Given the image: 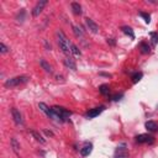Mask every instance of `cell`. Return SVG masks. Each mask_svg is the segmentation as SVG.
Instances as JSON below:
<instances>
[{"instance_id":"cell-14","label":"cell","mask_w":158,"mask_h":158,"mask_svg":"<svg viewBox=\"0 0 158 158\" xmlns=\"http://www.w3.org/2000/svg\"><path fill=\"white\" fill-rule=\"evenodd\" d=\"M40 65L42 67V69H45L47 73H52V67H51V64L46 61V59H40Z\"/></svg>"},{"instance_id":"cell-17","label":"cell","mask_w":158,"mask_h":158,"mask_svg":"<svg viewBox=\"0 0 158 158\" xmlns=\"http://www.w3.org/2000/svg\"><path fill=\"white\" fill-rule=\"evenodd\" d=\"M140 49H141V52H142L143 55H148L150 52H151V48H150V46H148L147 42H141V45H140Z\"/></svg>"},{"instance_id":"cell-6","label":"cell","mask_w":158,"mask_h":158,"mask_svg":"<svg viewBox=\"0 0 158 158\" xmlns=\"http://www.w3.org/2000/svg\"><path fill=\"white\" fill-rule=\"evenodd\" d=\"M136 142H138V143H153L154 138L148 134H142V135L136 136Z\"/></svg>"},{"instance_id":"cell-5","label":"cell","mask_w":158,"mask_h":158,"mask_svg":"<svg viewBox=\"0 0 158 158\" xmlns=\"http://www.w3.org/2000/svg\"><path fill=\"white\" fill-rule=\"evenodd\" d=\"M47 5V0H41V2H38L37 4H36V6L33 8V10H32V16H38L42 12V10H43V8Z\"/></svg>"},{"instance_id":"cell-4","label":"cell","mask_w":158,"mask_h":158,"mask_svg":"<svg viewBox=\"0 0 158 158\" xmlns=\"http://www.w3.org/2000/svg\"><path fill=\"white\" fill-rule=\"evenodd\" d=\"M114 158H128V152H127V148H126L125 143H121L120 146L116 148Z\"/></svg>"},{"instance_id":"cell-22","label":"cell","mask_w":158,"mask_h":158,"mask_svg":"<svg viewBox=\"0 0 158 158\" xmlns=\"http://www.w3.org/2000/svg\"><path fill=\"white\" fill-rule=\"evenodd\" d=\"M31 135H32V136L36 138V141H38V142H41V143H45V142H46V140H45V138H43L41 135H40L38 132H36V131H33V130L31 131Z\"/></svg>"},{"instance_id":"cell-16","label":"cell","mask_w":158,"mask_h":158,"mask_svg":"<svg viewBox=\"0 0 158 158\" xmlns=\"http://www.w3.org/2000/svg\"><path fill=\"white\" fill-rule=\"evenodd\" d=\"M144 126H146V128L150 131V132H154V131H157V128H158V126L154 121H147Z\"/></svg>"},{"instance_id":"cell-3","label":"cell","mask_w":158,"mask_h":158,"mask_svg":"<svg viewBox=\"0 0 158 158\" xmlns=\"http://www.w3.org/2000/svg\"><path fill=\"white\" fill-rule=\"evenodd\" d=\"M29 82V77L27 75H19V77H14L10 78L5 82V87L6 88H14V87H19L21 84H25Z\"/></svg>"},{"instance_id":"cell-9","label":"cell","mask_w":158,"mask_h":158,"mask_svg":"<svg viewBox=\"0 0 158 158\" xmlns=\"http://www.w3.org/2000/svg\"><path fill=\"white\" fill-rule=\"evenodd\" d=\"M105 110V106H99V108H94V109H91V110H89L88 112H87V116L88 117H90V118H94V117H96V116H99L103 111Z\"/></svg>"},{"instance_id":"cell-13","label":"cell","mask_w":158,"mask_h":158,"mask_svg":"<svg viewBox=\"0 0 158 158\" xmlns=\"http://www.w3.org/2000/svg\"><path fill=\"white\" fill-rule=\"evenodd\" d=\"M71 8H72V11L74 15H82V6L79 3H72L71 4Z\"/></svg>"},{"instance_id":"cell-27","label":"cell","mask_w":158,"mask_h":158,"mask_svg":"<svg viewBox=\"0 0 158 158\" xmlns=\"http://www.w3.org/2000/svg\"><path fill=\"white\" fill-rule=\"evenodd\" d=\"M0 52H2V53H6L8 52V47L5 46V43H0Z\"/></svg>"},{"instance_id":"cell-19","label":"cell","mask_w":158,"mask_h":158,"mask_svg":"<svg viewBox=\"0 0 158 158\" xmlns=\"http://www.w3.org/2000/svg\"><path fill=\"white\" fill-rule=\"evenodd\" d=\"M11 147H12V150H14L15 153H17L19 150H20V143L17 142V140H16L15 137L11 138Z\"/></svg>"},{"instance_id":"cell-18","label":"cell","mask_w":158,"mask_h":158,"mask_svg":"<svg viewBox=\"0 0 158 158\" xmlns=\"http://www.w3.org/2000/svg\"><path fill=\"white\" fill-rule=\"evenodd\" d=\"M71 53L74 56V57H81L82 56V52H81V49H79L75 45H73L72 43V46H71Z\"/></svg>"},{"instance_id":"cell-26","label":"cell","mask_w":158,"mask_h":158,"mask_svg":"<svg viewBox=\"0 0 158 158\" xmlns=\"http://www.w3.org/2000/svg\"><path fill=\"white\" fill-rule=\"evenodd\" d=\"M150 36L152 37V43H153V45H157V43H158V33H157V32H151Z\"/></svg>"},{"instance_id":"cell-23","label":"cell","mask_w":158,"mask_h":158,"mask_svg":"<svg viewBox=\"0 0 158 158\" xmlns=\"http://www.w3.org/2000/svg\"><path fill=\"white\" fill-rule=\"evenodd\" d=\"M142 77H143V74L141 73V72H136L135 74H132V83H137V82H140L141 79H142Z\"/></svg>"},{"instance_id":"cell-20","label":"cell","mask_w":158,"mask_h":158,"mask_svg":"<svg viewBox=\"0 0 158 158\" xmlns=\"http://www.w3.org/2000/svg\"><path fill=\"white\" fill-rule=\"evenodd\" d=\"M73 33L75 35V37H83V35H84L82 27H79V26H77V25L73 26Z\"/></svg>"},{"instance_id":"cell-24","label":"cell","mask_w":158,"mask_h":158,"mask_svg":"<svg viewBox=\"0 0 158 158\" xmlns=\"http://www.w3.org/2000/svg\"><path fill=\"white\" fill-rule=\"evenodd\" d=\"M25 15H26V11H25V9H21V11L19 12L17 16H16L17 21H19V22H22V21H24V19H25Z\"/></svg>"},{"instance_id":"cell-11","label":"cell","mask_w":158,"mask_h":158,"mask_svg":"<svg viewBox=\"0 0 158 158\" xmlns=\"http://www.w3.org/2000/svg\"><path fill=\"white\" fill-rule=\"evenodd\" d=\"M38 108L41 109V111H43L47 116H49V117H53V112H52V109H49L45 103H40V104H38Z\"/></svg>"},{"instance_id":"cell-12","label":"cell","mask_w":158,"mask_h":158,"mask_svg":"<svg viewBox=\"0 0 158 158\" xmlns=\"http://www.w3.org/2000/svg\"><path fill=\"white\" fill-rule=\"evenodd\" d=\"M64 64H65V67H68L69 69H72V71H77V64H75V62H74L73 58L67 57V58L64 59Z\"/></svg>"},{"instance_id":"cell-10","label":"cell","mask_w":158,"mask_h":158,"mask_svg":"<svg viewBox=\"0 0 158 158\" xmlns=\"http://www.w3.org/2000/svg\"><path fill=\"white\" fill-rule=\"evenodd\" d=\"M91 151H93V144H91L90 142H85L84 146L81 148V154L83 157H88L91 153Z\"/></svg>"},{"instance_id":"cell-28","label":"cell","mask_w":158,"mask_h":158,"mask_svg":"<svg viewBox=\"0 0 158 158\" xmlns=\"http://www.w3.org/2000/svg\"><path fill=\"white\" fill-rule=\"evenodd\" d=\"M122 96H124V94H115V95H112V96H111V100L117 101V100H120Z\"/></svg>"},{"instance_id":"cell-21","label":"cell","mask_w":158,"mask_h":158,"mask_svg":"<svg viewBox=\"0 0 158 158\" xmlns=\"http://www.w3.org/2000/svg\"><path fill=\"white\" fill-rule=\"evenodd\" d=\"M99 91L103 94V95H108L109 94V91H110V89H109V85L108 84H103V85H100L99 87Z\"/></svg>"},{"instance_id":"cell-25","label":"cell","mask_w":158,"mask_h":158,"mask_svg":"<svg viewBox=\"0 0 158 158\" xmlns=\"http://www.w3.org/2000/svg\"><path fill=\"white\" fill-rule=\"evenodd\" d=\"M140 16H142L143 19H144V22H146V24H150L151 22V16L148 15V14H146V12H140Z\"/></svg>"},{"instance_id":"cell-29","label":"cell","mask_w":158,"mask_h":158,"mask_svg":"<svg viewBox=\"0 0 158 158\" xmlns=\"http://www.w3.org/2000/svg\"><path fill=\"white\" fill-rule=\"evenodd\" d=\"M108 43H110L111 46H115V40L114 38H108Z\"/></svg>"},{"instance_id":"cell-30","label":"cell","mask_w":158,"mask_h":158,"mask_svg":"<svg viewBox=\"0 0 158 158\" xmlns=\"http://www.w3.org/2000/svg\"><path fill=\"white\" fill-rule=\"evenodd\" d=\"M45 132H46V135H48V136H53V134H52L51 131H45Z\"/></svg>"},{"instance_id":"cell-2","label":"cell","mask_w":158,"mask_h":158,"mask_svg":"<svg viewBox=\"0 0 158 158\" xmlns=\"http://www.w3.org/2000/svg\"><path fill=\"white\" fill-rule=\"evenodd\" d=\"M51 109H52V112H53V117L61 121H67L69 116L72 115L71 111H68L67 109H64L62 106H52Z\"/></svg>"},{"instance_id":"cell-8","label":"cell","mask_w":158,"mask_h":158,"mask_svg":"<svg viewBox=\"0 0 158 158\" xmlns=\"http://www.w3.org/2000/svg\"><path fill=\"white\" fill-rule=\"evenodd\" d=\"M85 24H87V26H88V29H89L90 32H93V33H98L99 32V26L96 25V22H94L91 19L87 17L85 19Z\"/></svg>"},{"instance_id":"cell-1","label":"cell","mask_w":158,"mask_h":158,"mask_svg":"<svg viewBox=\"0 0 158 158\" xmlns=\"http://www.w3.org/2000/svg\"><path fill=\"white\" fill-rule=\"evenodd\" d=\"M57 41H58V45H59L61 49L64 52L65 55H69L71 53V46H72V43L69 42V40L67 38V36L64 35V32L61 31V30L57 31Z\"/></svg>"},{"instance_id":"cell-7","label":"cell","mask_w":158,"mask_h":158,"mask_svg":"<svg viewBox=\"0 0 158 158\" xmlns=\"http://www.w3.org/2000/svg\"><path fill=\"white\" fill-rule=\"evenodd\" d=\"M11 115H12V118H14V121H15L16 125H22V115L16 108L11 109Z\"/></svg>"},{"instance_id":"cell-15","label":"cell","mask_w":158,"mask_h":158,"mask_svg":"<svg viewBox=\"0 0 158 158\" xmlns=\"http://www.w3.org/2000/svg\"><path fill=\"white\" fill-rule=\"evenodd\" d=\"M121 31H122L125 35L130 36L131 38H135V32H134L132 29L130 27V26H122V27H121Z\"/></svg>"}]
</instances>
